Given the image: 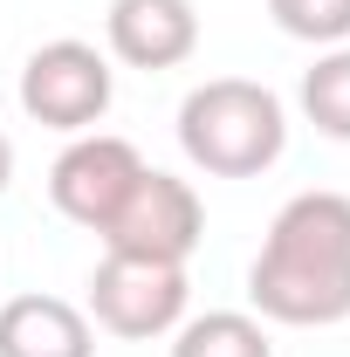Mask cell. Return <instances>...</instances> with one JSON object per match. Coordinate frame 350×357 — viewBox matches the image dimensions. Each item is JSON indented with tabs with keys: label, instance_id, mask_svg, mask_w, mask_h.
<instances>
[{
	"label": "cell",
	"instance_id": "1",
	"mask_svg": "<svg viewBox=\"0 0 350 357\" xmlns=\"http://www.w3.org/2000/svg\"><path fill=\"white\" fill-rule=\"evenodd\" d=\"M248 310L282 330L350 323V192L309 185L268 220L261 255L248 261Z\"/></svg>",
	"mask_w": 350,
	"mask_h": 357
},
{
	"label": "cell",
	"instance_id": "2",
	"mask_svg": "<svg viewBox=\"0 0 350 357\" xmlns=\"http://www.w3.org/2000/svg\"><path fill=\"white\" fill-rule=\"evenodd\" d=\"M178 151L206 178H261L289 151V103L248 76H206L178 103Z\"/></svg>",
	"mask_w": 350,
	"mask_h": 357
},
{
	"label": "cell",
	"instance_id": "3",
	"mask_svg": "<svg viewBox=\"0 0 350 357\" xmlns=\"http://www.w3.org/2000/svg\"><path fill=\"white\" fill-rule=\"evenodd\" d=\"M14 96H21V117H28V124L62 131V137H83V131H96V124L110 117V103H117V69H110V55L96 42L62 35V42H42L21 62Z\"/></svg>",
	"mask_w": 350,
	"mask_h": 357
},
{
	"label": "cell",
	"instance_id": "4",
	"mask_svg": "<svg viewBox=\"0 0 350 357\" xmlns=\"http://www.w3.org/2000/svg\"><path fill=\"white\" fill-rule=\"evenodd\" d=\"M192 303V282L178 261H137V255H103L89 275V323L124 337V344H151V337H172L185 323Z\"/></svg>",
	"mask_w": 350,
	"mask_h": 357
},
{
	"label": "cell",
	"instance_id": "5",
	"mask_svg": "<svg viewBox=\"0 0 350 357\" xmlns=\"http://www.w3.org/2000/svg\"><path fill=\"white\" fill-rule=\"evenodd\" d=\"M206 241V199L192 192V178L144 165L131 199L103 227V255H137V261H192V248Z\"/></svg>",
	"mask_w": 350,
	"mask_h": 357
},
{
	"label": "cell",
	"instance_id": "6",
	"mask_svg": "<svg viewBox=\"0 0 350 357\" xmlns=\"http://www.w3.org/2000/svg\"><path fill=\"white\" fill-rule=\"evenodd\" d=\"M137 172H144V158H137L131 137H117V131H83V137H69V144L55 151V165H48V199H55V213H62V220L103 234L110 213L131 199Z\"/></svg>",
	"mask_w": 350,
	"mask_h": 357
},
{
	"label": "cell",
	"instance_id": "7",
	"mask_svg": "<svg viewBox=\"0 0 350 357\" xmlns=\"http://www.w3.org/2000/svg\"><path fill=\"white\" fill-rule=\"evenodd\" d=\"M103 42H110V62L124 69H144V76L178 69L199 48V7L192 0H110Z\"/></svg>",
	"mask_w": 350,
	"mask_h": 357
},
{
	"label": "cell",
	"instance_id": "8",
	"mask_svg": "<svg viewBox=\"0 0 350 357\" xmlns=\"http://www.w3.org/2000/svg\"><path fill=\"white\" fill-rule=\"evenodd\" d=\"M0 357H96V323L62 296H7Z\"/></svg>",
	"mask_w": 350,
	"mask_h": 357
},
{
	"label": "cell",
	"instance_id": "9",
	"mask_svg": "<svg viewBox=\"0 0 350 357\" xmlns=\"http://www.w3.org/2000/svg\"><path fill=\"white\" fill-rule=\"evenodd\" d=\"M172 357H275V337L254 310H206L172 330Z\"/></svg>",
	"mask_w": 350,
	"mask_h": 357
},
{
	"label": "cell",
	"instance_id": "10",
	"mask_svg": "<svg viewBox=\"0 0 350 357\" xmlns=\"http://www.w3.org/2000/svg\"><path fill=\"white\" fill-rule=\"evenodd\" d=\"M296 103H303V117L330 137V144H350V42L316 48V62L303 69Z\"/></svg>",
	"mask_w": 350,
	"mask_h": 357
},
{
	"label": "cell",
	"instance_id": "11",
	"mask_svg": "<svg viewBox=\"0 0 350 357\" xmlns=\"http://www.w3.org/2000/svg\"><path fill=\"white\" fill-rule=\"evenodd\" d=\"M268 14L289 42H309V48L350 42V0H268Z\"/></svg>",
	"mask_w": 350,
	"mask_h": 357
},
{
	"label": "cell",
	"instance_id": "12",
	"mask_svg": "<svg viewBox=\"0 0 350 357\" xmlns=\"http://www.w3.org/2000/svg\"><path fill=\"white\" fill-rule=\"evenodd\" d=\"M14 185V144H7V131H0V192Z\"/></svg>",
	"mask_w": 350,
	"mask_h": 357
}]
</instances>
